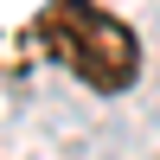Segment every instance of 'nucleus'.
<instances>
[{"label": "nucleus", "instance_id": "f257e3e1", "mask_svg": "<svg viewBox=\"0 0 160 160\" xmlns=\"http://www.w3.org/2000/svg\"><path fill=\"white\" fill-rule=\"evenodd\" d=\"M38 45H45V58H58L77 83L102 90V96H115V90H128L141 77L135 32H128L115 13H102L96 0H51V7L38 13Z\"/></svg>", "mask_w": 160, "mask_h": 160}]
</instances>
